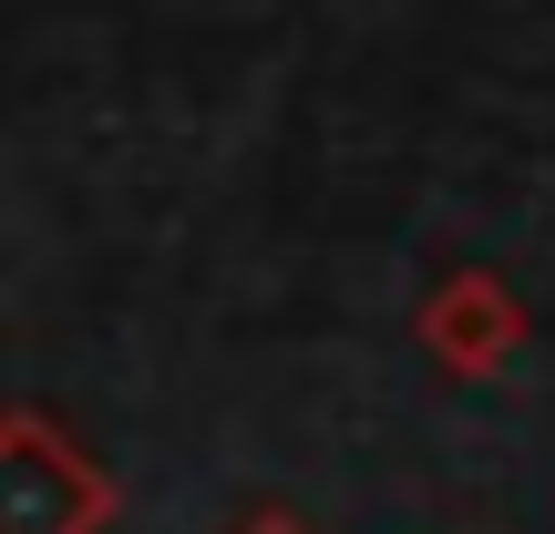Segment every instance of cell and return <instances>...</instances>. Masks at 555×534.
Instances as JSON below:
<instances>
[{
  "mask_svg": "<svg viewBox=\"0 0 555 534\" xmlns=\"http://www.w3.org/2000/svg\"><path fill=\"white\" fill-rule=\"evenodd\" d=\"M114 515L124 494L82 442H62L41 412L0 421V534H103Z\"/></svg>",
  "mask_w": 555,
  "mask_h": 534,
  "instance_id": "6da1fadb",
  "label": "cell"
},
{
  "mask_svg": "<svg viewBox=\"0 0 555 534\" xmlns=\"http://www.w3.org/2000/svg\"><path fill=\"white\" fill-rule=\"evenodd\" d=\"M412 329H422V350H433L453 380H494L504 360L525 350V298L504 288L494 268H453V277H433V298L412 309Z\"/></svg>",
  "mask_w": 555,
  "mask_h": 534,
  "instance_id": "7a4b0ae2",
  "label": "cell"
},
{
  "mask_svg": "<svg viewBox=\"0 0 555 534\" xmlns=\"http://www.w3.org/2000/svg\"><path fill=\"white\" fill-rule=\"evenodd\" d=\"M237 534H309V524H298V515H288V504H268V515H247Z\"/></svg>",
  "mask_w": 555,
  "mask_h": 534,
  "instance_id": "3957f363",
  "label": "cell"
}]
</instances>
